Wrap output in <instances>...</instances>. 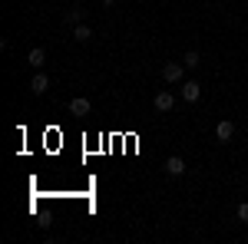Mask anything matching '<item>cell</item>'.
<instances>
[{"label":"cell","mask_w":248,"mask_h":244,"mask_svg":"<svg viewBox=\"0 0 248 244\" xmlns=\"http://www.w3.org/2000/svg\"><path fill=\"white\" fill-rule=\"evenodd\" d=\"M182 76H186V63H166L162 66V79L166 83H182Z\"/></svg>","instance_id":"6da1fadb"},{"label":"cell","mask_w":248,"mask_h":244,"mask_svg":"<svg viewBox=\"0 0 248 244\" xmlns=\"http://www.w3.org/2000/svg\"><path fill=\"white\" fill-rule=\"evenodd\" d=\"M179 93H182L186 102H199V96H202V83H199V79H186Z\"/></svg>","instance_id":"7a4b0ae2"},{"label":"cell","mask_w":248,"mask_h":244,"mask_svg":"<svg viewBox=\"0 0 248 244\" xmlns=\"http://www.w3.org/2000/svg\"><path fill=\"white\" fill-rule=\"evenodd\" d=\"M232 135H235V126H232V119H222V122L215 126V139H218V142H229Z\"/></svg>","instance_id":"3957f363"},{"label":"cell","mask_w":248,"mask_h":244,"mask_svg":"<svg viewBox=\"0 0 248 244\" xmlns=\"http://www.w3.org/2000/svg\"><path fill=\"white\" fill-rule=\"evenodd\" d=\"M166 172H169L172 178H179V175H186V162H182L179 155H169V158H166Z\"/></svg>","instance_id":"277c9868"},{"label":"cell","mask_w":248,"mask_h":244,"mask_svg":"<svg viewBox=\"0 0 248 244\" xmlns=\"http://www.w3.org/2000/svg\"><path fill=\"white\" fill-rule=\"evenodd\" d=\"M172 106H175V96L172 93H155V109L159 113H169Z\"/></svg>","instance_id":"5b68a950"},{"label":"cell","mask_w":248,"mask_h":244,"mask_svg":"<svg viewBox=\"0 0 248 244\" xmlns=\"http://www.w3.org/2000/svg\"><path fill=\"white\" fill-rule=\"evenodd\" d=\"M46 89H50V79H46V76H43V73H37V76H33V79H30V93L43 96V93H46Z\"/></svg>","instance_id":"8992f818"},{"label":"cell","mask_w":248,"mask_h":244,"mask_svg":"<svg viewBox=\"0 0 248 244\" xmlns=\"http://www.w3.org/2000/svg\"><path fill=\"white\" fill-rule=\"evenodd\" d=\"M70 113L73 115H90V99H83V96L70 99Z\"/></svg>","instance_id":"52a82bcc"},{"label":"cell","mask_w":248,"mask_h":244,"mask_svg":"<svg viewBox=\"0 0 248 244\" xmlns=\"http://www.w3.org/2000/svg\"><path fill=\"white\" fill-rule=\"evenodd\" d=\"M27 63L33 66V70H43V63H46V50H30V57H27Z\"/></svg>","instance_id":"ba28073f"},{"label":"cell","mask_w":248,"mask_h":244,"mask_svg":"<svg viewBox=\"0 0 248 244\" xmlns=\"http://www.w3.org/2000/svg\"><path fill=\"white\" fill-rule=\"evenodd\" d=\"M90 37H93V30H90L86 23H77V27H73V40H77V43H86Z\"/></svg>","instance_id":"9c48e42d"},{"label":"cell","mask_w":248,"mask_h":244,"mask_svg":"<svg viewBox=\"0 0 248 244\" xmlns=\"http://www.w3.org/2000/svg\"><path fill=\"white\" fill-rule=\"evenodd\" d=\"M182 63H186V70H199V66H202V57H199L195 50H189V53L182 57Z\"/></svg>","instance_id":"30bf717a"},{"label":"cell","mask_w":248,"mask_h":244,"mask_svg":"<svg viewBox=\"0 0 248 244\" xmlns=\"http://www.w3.org/2000/svg\"><path fill=\"white\" fill-rule=\"evenodd\" d=\"M63 20H66V23H73V27H77L79 20H83V10H79V7H73V10H66V17H63Z\"/></svg>","instance_id":"8fae6325"},{"label":"cell","mask_w":248,"mask_h":244,"mask_svg":"<svg viewBox=\"0 0 248 244\" xmlns=\"http://www.w3.org/2000/svg\"><path fill=\"white\" fill-rule=\"evenodd\" d=\"M238 221H248V201L238 205Z\"/></svg>","instance_id":"7c38bea8"},{"label":"cell","mask_w":248,"mask_h":244,"mask_svg":"<svg viewBox=\"0 0 248 244\" xmlns=\"http://www.w3.org/2000/svg\"><path fill=\"white\" fill-rule=\"evenodd\" d=\"M103 3H116V0H103Z\"/></svg>","instance_id":"4fadbf2b"}]
</instances>
